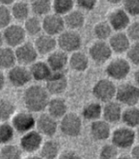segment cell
<instances>
[{
	"mask_svg": "<svg viewBox=\"0 0 139 159\" xmlns=\"http://www.w3.org/2000/svg\"><path fill=\"white\" fill-rule=\"evenodd\" d=\"M118 150L113 143L105 144L99 151V159H117L119 156Z\"/></svg>",
	"mask_w": 139,
	"mask_h": 159,
	"instance_id": "39",
	"label": "cell"
},
{
	"mask_svg": "<svg viewBox=\"0 0 139 159\" xmlns=\"http://www.w3.org/2000/svg\"><path fill=\"white\" fill-rule=\"evenodd\" d=\"M117 159H132V156H127V155H122V156H118Z\"/></svg>",
	"mask_w": 139,
	"mask_h": 159,
	"instance_id": "52",
	"label": "cell"
},
{
	"mask_svg": "<svg viewBox=\"0 0 139 159\" xmlns=\"http://www.w3.org/2000/svg\"><path fill=\"white\" fill-rule=\"evenodd\" d=\"M40 156L43 159H58L61 152L59 143L54 139L44 141L40 149Z\"/></svg>",
	"mask_w": 139,
	"mask_h": 159,
	"instance_id": "28",
	"label": "cell"
},
{
	"mask_svg": "<svg viewBox=\"0 0 139 159\" xmlns=\"http://www.w3.org/2000/svg\"><path fill=\"white\" fill-rule=\"evenodd\" d=\"M16 129L11 125V123L8 122H1L0 125V141H1L2 145L10 144L13 138H15Z\"/></svg>",
	"mask_w": 139,
	"mask_h": 159,
	"instance_id": "38",
	"label": "cell"
},
{
	"mask_svg": "<svg viewBox=\"0 0 139 159\" xmlns=\"http://www.w3.org/2000/svg\"><path fill=\"white\" fill-rule=\"evenodd\" d=\"M0 78H1V81H0V88H1V90L4 89V87L6 85V81L8 82V78H7V75H5L3 74V71L1 73V75H0Z\"/></svg>",
	"mask_w": 139,
	"mask_h": 159,
	"instance_id": "47",
	"label": "cell"
},
{
	"mask_svg": "<svg viewBox=\"0 0 139 159\" xmlns=\"http://www.w3.org/2000/svg\"><path fill=\"white\" fill-rule=\"evenodd\" d=\"M134 81H135V84L139 87V67L134 73Z\"/></svg>",
	"mask_w": 139,
	"mask_h": 159,
	"instance_id": "50",
	"label": "cell"
},
{
	"mask_svg": "<svg viewBox=\"0 0 139 159\" xmlns=\"http://www.w3.org/2000/svg\"><path fill=\"white\" fill-rule=\"evenodd\" d=\"M98 0H76V5L81 11H91L95 9Z\"/></svg>",
	"mask_w": 139,
	"mask_h": 159,
	"instance_id": "44",
	"label": "cell"
},
{
	"mask_svg": "<svg viewBox=\"0 0 139 159\" xmlns=\"http://www.w3.org/2000/svg\"><path fill=\"white\" fill-rule=\"evenodd\" d=\"M136 136H137V138H138V140H139V127H138L137 129H136Z\"/></svg>",
	"mask_w": 139,
	"mask_h": 159,
	"instance_id": "53",
	"label": "cell"
},
{
	"mask_svg": "<svg viewBox=\"0 0 139 159\" xmlns=\"http://www.w3.org/2000/svg\"><path fill=\"white\" fill-rule=\"evenodd\" d=\"M131 62L122 57L110 60L105 69L107 76L113 81H121L127 78L131 73Z\"/></svg>",
	"mask_w": 139,
	"mask_h": 159,
	"instance_id": "4",
	"label": "cell"
},
{
	"mask_svg": "<svg viewBox=\"0 0 139 159\" xmlns=\"http://www.w3.org/2000/svg\"><path fill=\"white\" fill-rule=\"evenodd\" d=\"M47 111L48 113L55 119H62L68 113V104L65 99L55 96L51 98Z\"/></svg>",
	"mask_w": 139,
	"mask_h": 159,
	"instance_id": "24",
	"label": "cell"
},
{
	"mask_svg": "<svg viewBox=\"0 0 139 159\" xmlns=\"http://www.w3.org/2000/svg\"><path fill=\"white\" fill-rule=\"evenodd\" d=\"M122 105L117 101H110L103 106L102 117L110 124H115L122 120Z\"/></svg>",
	"mask_w": 139,
	"mask_h": 159,
	"instance_id": "22",
	"label": "cell"
},
{
	"mask_svg": "<svg viewBox=\"0 0 139 159\" xmlns=\"http://www.w3.org/2000/svg\"><path fill=\"white\" fill-rule=\"evenodd\" d=\"M45 83V87L49 93L54 96L64 93L69 86V80L65 71H52Z\"/></svg>",
	"mask_w": 139,
	"mask_h": 159,
	"instance_id": "13",
	"label": "cell"
},
{
	"mask_svg": "<svg viewBox=\"0 0 139 159\" xmlns=\"http://www.w3.org/2000/svg\"><path fill=\"white\" fill-rule=\"evenodd\" d=\"M17 58L16 54V50L13 48L5 46L0 50V67L2 70H11L16 66Z\"/></svg>",
	"mask_w": 139,
	"mask_h": 159,
	"instance_id": "29",
	"label": "cell"
},
{
	"mask_svg": "<svg viewBox=\"0 0 139 159\" xmlns=\"http://www.w3.org/2000/svg\"><path fill=\"white\" fill-rule=\"evenodd\" d=\"M123 9L128 12L130 16H139V0H124Z\"/></svg>",
	"mask_w": 139,
	"mask_h": 159,
	"instance_id": "41",
	"label": "cell"
},
{
	"mask_svg": "<svg viewBox=\"0 0 139 159\" xmlns=\"http://www.w3.org/2000/svg\"><path fill=\"white\" fill-rule=\"evenodd\" d=\"M34 44L36 48L38 54L47 55V56L52 52H53L58 47L57 38L49 35L47 34H41L40 35H38L35 38Z\"/></svg>",
	"mask_w": 139,
	"mask_h": 159,
	"instance_id": "19",
	"label": "cell"
},
{
	"mask_svg": "<svg viewBox=\"0 0 139 159\" xmlns=\"http://www.w3.org/2000/svg\"><path fill=\"white\" fill-rule=\"evenodd\" d=\"M66 28L68 30L77 31L85 25V16L81 10H73L70 13L64 16Z\"/></svg>",
	"mask_w": 139,
	"mask_h": 159,
	"instance_id": "27",
	"label": "cell"
},
{
	"mask_svg": "<svg viewBox=\"0 0 139 159\" xmlns=\"http://www.w3.org/2000/svg\"><path fill=\"white\" fill-rule=\"evenodd\" d=\"M16 111V106L12 101L9 98H1L0 100V118L1 122H8L11 120L15 116Z\"/></svg>",
	"mask_w": 139,
	"mask_h": 159,
	"instance_id": "34",
	"label": "cell"
},
{
	"mask_svg": "<svg viewBox=\"0 0 139 159\" xmlns=\"http://www.w3.org/2000/svg\"><path fill=\"white\" fill-rule=\"evenodd\" d=\"M106 2H108L109 4H112V5H117L120 3H123L124 0H105Z\"/></svg>",
	"mask_w": 139,
	"mask_h": 159,
	"instance_id": "49",
	"label": "cell"
},
{
	"mask_svg": "<svg viewBox=\"0 0 139 159\" xmlns=\"http://www.w3.org/2000/svg\"><path fill=\"white\" fill-rule=\"evenodd\" d=\"M13 19L11 8L8 6L1 5L0 6V27L3 29L11 25V20Z\"/></svg>",
	"mask_w": 139,
	"mask_h": 159,
	"instance_id": "40",
	"label": "cell"
},
{
	"mask_svg": "<svg viewBox=\"0 0 139 159\" xmlns=\"http://www.w3.org/2000/svg\"><path fill=\"white\" fill-rule=\"evenodd\" d=\"M26 31L19 24H11L2 30V40L6 46L16 49L26 42Z\"/></svg>",
	"mask_w": 139,
	"mask_h": 159,
	"instance_id": "9",
	"label": "cell"
},
{
	"mask_svg": "<svg viewBox=\"0 0 139 159\" xmlns=\"http://www.w3.org/2000/svg\"><path fill=\"white\" fill-rule=\"evenodd\" d=\"M127 56L132 64L139 67V42H133V44H132L127 52Z\"/></svg>",
	"mask_w": 139,
	"mask_h": 159,
	"instance_id": "42",
	"label": "cell"
},
{
	"mask_svg": "<svg viewBox=\"0 0 139 159\" xmlns=\"http://www.w3.org/2000/svg\"><path fill=\"white\" fill-rule=\"evenodd\" d=\"M69 53L61 50H55L47 56L46 61L52 71H64L69 66Z\"/></svg>",
	"mask_w": 139,
	"mask_h": 159,
	"instance_id": "21",
	"label": "cell"
},
{
	"mask_svg": "<svg viewBox=\"0 0 139 159\" xmlns=\"http://www.w3.org/2000/svg\"><path fill=\"white\" fill-rule=\"evenodd\" d=\"M114 52L108 41L96 40L90 46L88 54L91 60L96 65H103L110 61Z\"/></svg>",
	"mask_w": 139,
	"mask_h": 159,
	"instance_id": "8",
	"label": "cell"
},
{
	"mask_svg": "<svg viewBox=\"0 0 139 159\" xmlns=\"http://www.w3.org/2000/svg\"><path fill=\"white\" fill-rule=\"evenodd\" d=\"M131 16L123 8L115 9L110 11L108 16V22L112 26L114 32H124L129 28L131 22Z\"/></svg>",
	"mask_w": 139,
	"mask_h": 159,
	"instance_id": "17",
	"label": "cell"
},
{
	"mask_svg": "<svg viewBox=\"0 0 139 159\" xmlns=\"http://www.w3.org/2000/svg\"><path fill=\"white\" fill-rule=\"evenodd\" d=\"M50 95L46 87L38 84L31 85L24 91L23 103L27 111L33 113L42 112L48 108Z\"/></svg>",
	"mask_w": 139,
	"mask_h": 159,
	"instance_id": "1",
	"label": "cell"
},
{
	"mask_svg": "<svg viewBox=\"0 0 139 159\" xmlns=\"http://www.w3.org/2000/svg\"><path fill=\"white\" fill-rule=\"evenodd\" d=\"M117 86L110 78H102L96 81L93 85L92 93V95L99 101V102L108 103L113 101L116 96Z\"/></svg>",
	"mask_w": 139,
	"mask_h": 159,
	"instance_id": "2",
	"label": "cell"
},
{
	"mask_svg": "<svg viewBox=\"0 0 139 159\" xmlns=\"http://www.w3.org/2000/svg\"><path fill=\"white\" fill-rule=\"evenodd\" d=\"M24 159H43L40 155H35V154H30L29 156H27Z\"/></svg>",
	"mask_w": 139,
	"mask_h": 159,
	"instance_id": "51",
	"label": "cell"
},
{
	"mask_svg": "<svg viewBox=\"0 0 139 159\" xmlns=\"http://www.w3.org/2000/svg\"><path fill=\"white\" fill-rule=\"evenodd\" d=\"M113 32V28L108 21H100L93 27V34L97 40L100 41H109L114 34Z\"/></svg>",
	"mask_w": 139,
	"mask_h": 159,
	"instance_id": "35",
	"label": "cell"
},
{
	"mask_svg": "<svg viewBox=\"0 0 139 159\" xmlns=\"http://www.w3.org/2000/svg\"><path fill=\"white\" fill-rule=\"evenodd\" d=\"M112 129L110 124L104 119H99L91 123L90 126V135L94 141H106L112 136Z\"/></svg>",
	"mask_w": 139,
	"mask_h": 159,
	"instance_id": "18",
	"label": "cell"
},
{
	"mask_svg": "<svg viewBox=\"0 0 139 159\" xmlns=\"http://www.w3.org/2000/svg\"><path fill=\"white\" fill-rule=\"evenodd\" d=\"M17 0H0V2H1V5H4V6H11L13 5Z\"/></svg>",
	"mask_w": 139,
	"mask_h": 159,
	"instance_id": "48",
	"label": "cell"
},
{
	"mask_svg": "<svg viewBox=\"0 0 139 159\" xmlns=\"http://www.w3.org/2000/svg\"><path fill=\"white\" fill-rule=\"evenodd\" d=\"M126 33L131 41L139 42V21L132 22L126 30Z\"/></svg>",
	"mask_w": 139,
	"mask_h": 159,
	"instance_id": "43",
	"label": "cell"
},
{
	"mask_svg": "<svg viewBox=\"0 0 139 159\" xmlns=\"http://www.w3.org/2000/svg\"><path fill=\"white\" fill-rule=\"evenodd\" d=\"M82 117L75 112H68L59 122V129L61 134L70 138L78 137L82 133Z\"/></svg>",
	"mask_w": 139,
	"mask_h": 159,
	"instance_id": "3",
	"label": "cell"
},
{
	"mask_svg": "<svg viewBox=\"0 0 139 159\" xmlns=\"http://www.w3.org/2000/svg\"><path fill=\"white\" fill-rule=\"evenodd\" d=\"M103 115V106L99 102H90L83 107L81 117L87 121H96L101 119Z\"/></svg>",
	"mask_w": 139,
	"mask_h": 159,
	"instance_id": "26",
	"label": "cell"
},
{
	"mask_svg": "<svg viewBox=\"0 0 139 159\" xmlns=\"http://www.w3.org/2000/svg\"><path fill=\"white\" fill-rule=\"evenodd\" d=\"M7 78L8 82L16 88L25 87L33 80L30 68H27L26 66H22L19 64L8 70Z\"/></svg>",
	"mask_w": 139,
	"mask_h": 159,
	"instance_id": "12",
	"label": "cell"
},
{
	"mask_svg": "<svg viewBox=\"0 0 139 159\" xmlns=\"http://www.w3.org/2000/svg\"><path fill=\"white\" fill-rule=\"evenodd\" d=\"M17 63L22 66H31L37 61L38 52L34 43L26 41L16 49Z\"/></svg>",
	"mask_w": 139,
	"mask_h": 159,
	"instance_id": "15",
	"label": "cell"
},
{
	"mask_svg": "<svg viewBox=\"0 0 139 159\" xmlns=\"http://www.w3.org/2000/svg\"><path fill=\"white\" fill-rule=\"evenodd\" d=\"M74 7V0H52V11L54 13L65 16Z\"/></svg>",
	"mask_w": 139,
	"mask_h": 159,
	"instance_id": "37",
	"label": "cell"
},
{
	"mask_svg": "<svg viewBox=\"0 0 139 159\" xmlns=\"http://www.w3.org/2000/svg\"><path fill=\"white\" fill-rule=\"evenodd\" d=\"M90 56L89 54L77 51L74 53H71L69 59V67L75 73H84L90 66Z\"/></svg>",
	"mask_w": 139,
	"mask_h": 159,
	"instance_id": "23",
	"label": "cell"
},
{
	"mask_svg": "<svg viewBox=\"0 0 139 159\" xmlns=\"http://www.w3.org/2000/svg\"><path fill=\"white\" fill-rule=\"evenodd\" d=\"M57 44L59 50L67 53H74L80 51L82 37L77 31L65 30L59 36H57Z\"/></svg>",
	"mask_w": 139,
	"mask_h": 159,
	"instance_id": "7",
	"label": "cell"
},
{
	"mask_svg": "<svg viewBox=\"0 0 139 159\" xmlns=\"http://www.w3.org/2000/svg\"><path fill=\"white\" fill-rule=\"evenodd\" d=\"M32 12L36 16H46L52 11V0H31Z\"/></svg>",
	"mask_w": 139,
	"mask_h": 159,
	"instance_id": "32",
	"label": "cell"
},
{
	"mask_svg": "<svg viewBox=\"0 0 139 159\" xmlns=\"http://www.w3.org/2000/svg\"><path fill=\"white\" fill-rule=\"evenodd\" d=\"M43 143V135L37 129H33L31 132L22 134L19 141V146L24 152L34 154L36 152L40 151Z\"/></svg>",
	"mask_w": 139,
	"mask_h": 159,
	"instance_id": "11",
	"label": "cell"
},
{
	"mask_svg": "<svg viewBox=\"0 0 139 159\" xmlns=\"http://www.w3.org/2000/svg\"><path fill=\"white\" fill-rule=\"evenodd\" d=\"M43 32L52 36H59L66 29L64 16L56 13H50L42 19Z\"/></svg>",
	"mask_w": 139,
	"mask_h": 159,
	"instance_id": "14",
	"label": "cell"
},
{
	"mask_svg": "<svg viewBox=\"0 0 139 159\" xmlns=\"http://www.w3.org/2000/svg\"><path fill=\"white\" fill-rule=\"evenodd\" d=\"M136 132L127 126L115 129L112 134L110 139L114 145L119 150H127L132 148L136 140Z\"/></svg>",
	"mask_w": 139,
	"mask_h": 159,
	"instance_id": "5",
	"label": "cell"
},
{
	"mask_svg": "<svg viewBox=\"0 0 139 159\" xmlns=\"http://www.w3.org/2000/svg\"><path fill=\"white\" fill-rule=\"evenodd\" d=\"M108 42L113 52L116 54L128 52L132 46L131 39L129 38L127 33L125 32H115Z\"/></svg>",
	"mask_w": 139,
	"mask_h": 159,
	"instance_id": "20",
	"label": "cell"
},
{
	"mask_svg": "<svg viewBox=\"0 0 139 159\" xmlns=\"http://www.w3.org/2000/svg\"><path fill=\"white\" fill-rule=\"evenodd\" d=\"M58 159H83V157L75 151L68 150L61 152Z\"/></svg>",
	"mask_w": 139,
	"mask_h": 159,
	"instance_id": "45",
	"label": "cell"
},
{
	"mask_svg": "<svg viewBox=\"0 0 139 159\" xmlns=\"http://www.w3.org/2000/svg\"><path fill=\"white\" fill-rule=\"evenodd\" d=\"M30 71L33 79L37 82H46L47 79L52 74V70H51L47 61L40 60H37L36 62L30 66Z\"/></svg>",
	"mask_w": 139,
	"mask_h": 159,
	"instance_id": "25",
	"label": "cell"
},
{
	"mask_svg": "<svg viewBox=\"0 0 139 159\" xmlns=\"http://www.w3.org/2000/svg\"><path fill=\"white\" fill-rule=\"evenodd\" d=\"M11 125L15 128L16 132L24 134L28 132H31L36 128V118L33 112L29 111H19L15 114L11 120Z\"/></svg>",
	"mask_w": 139,
	"mask_h": 159,
	"instance_id": "10",
	"label": "cell"
},
{
	"mask_svg": "<svg viewBox=\"0 0 139 159\" xmlns=\"http://www.w3.org/2000/svg\"><path fill=\"white\" fill-rule=\"evenodd\" d=\"M115 98L121 105L136 106L139 103V87L132 83H123L117 86Z\"/></svg>",
	"mask_w": 139,
	"mask_h": 159,
	"instance_id": "6",
	"label": "cell"
},
{
	"mask_svg": "<svg viewBox=\"0 0 139 159\" xmlns=\"http://www.w3.org/2000/svg\"><path fill=\"white\" fill-rule=\"evenodd\" d=\"M59 129V123L57 119L52 117L48 112L41 113L36 119V129L46 137H52L57 133Z\"/></svg>",
	"mask_w": 139,
	"mask_h": 159,
	"instance_id": "16",
	"label": "cell"
},
{
	"mask_svg": "<svg viewBox=\"0 0 139 159\" xmlns=\"http://www.w3.org/2000/svg\"><path fill=\"white\" fill-rule=\"evenodd\" d=\"M24 152L20 146L6 144L2 145L0 150V159H22V153Z\"/></svg>",
	"mask_w": 139,
	"mask_h": 159,
	"instance_id": "36",
	"label": "cell"
},
{
	"mask_svg": "<svg viewBox=\"0 0 139 159\" xmlns=\"http://www.w3.org/2000/svg\"><path fill=\"white\" fill-rule=\"evenodd\" d=\"M11 11L12 13L13 19L20 22H25L28 18L31 16V5L28 4L26 1L20 0L16 1L11 7Z\"/></svg>",
	"mask_w": 139,
	"mask_h": 159,
	"instance_id": "30",
	"label": "cell"
},
{
	"mask_svg": "<svg viewBox=\"0 0 139 159\" xmlns=\"http://www.w3.org/2000/svg\"><path fill=\"white\" fill-rule=\"evenodd\" d=\"M131 156L132 159H139V143L134 145L132 148V152H131Z\"/></svg>",
	"mask_w": 139,
	"mask_h": 159,
	"instance_id": "46",
	"label": "cell"
},
{
	"mask_svg": "<svg viewBox=\"0 0 139 159\" xmlns=\"http://www.w3.org/2000/svg\"><path fill=\"white\" fill-rule=\"evenodd\" d=\"M24 29L26 31L27 35L30 36H35L41 34V32L43 31V24L42 20H40L39 16H31L24 22Z\"/></svg>",
	"mask_w": 139,
	"mask_h": 159,
	"instance_id": "33",
	"label": "cell"
},
{
	"mask_svg": "<svg viewBox=\"0 0 139 159\" xmlns=\"http://www.w3.org/2000/svg\"><path fill=\"white\" fill-rule=\"evenodd\" d=\"M122 122L129 128L137 129L139 127V107L132 106L125 109L122 114Z\"/></svg>",
	"mask_w": 139,
	"mask_h": 159,
	"instance_id": "31",
	"label": "cell"
}]
</instances>
